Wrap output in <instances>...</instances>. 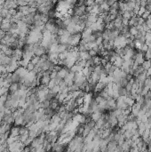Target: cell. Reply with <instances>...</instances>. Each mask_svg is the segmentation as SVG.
I'll return each instance as SVG.
<instances>
[{"mask_svg": "<svg viewBox=\"0 0 151 152\" xmlns=\"http://www.w3.org/2000/svg\"><path fill=\"white\" fill-rule=\"evenodd\" d=\"M92 130H93V129H91L90 127H88L87 125H85V127H84V131H83V134H82V136H83L84 138L86 137L87 135L90 134L91 132H92Z\"/></svg>", "mask_w": 151, "mask_h": 152, "instance_id": "2", "label": "cell"}, {"mask_svg": "<svg viewBox=\"0 0 151 152\" xmlns=\"http://www.w3.org/2000/svg\"><path fill=\"white\" fill-rule=\"evenodd\" d=\"M141 67L142 69H144L145 71H147L148 69H149L151 68V64H150V61H145L143 63L141 64Z\"/></svg>", "mask_w": 151, "mask_h": 152, "instance_id": "3", "label": "cell"}, {"mask_svg": "<svg viewBox=\"0 0 151 152\" xmlns=\"http://www.w3.org/2000/svg\"><path fill=\"white\" fill-rule=\"evenodd\" d=\"M88 54H89V55H90L91 58H94V57L98 56V53L93 49L89 50V51H88Z\"/></svg>", "mask_w": 151, "mask_h": 152, "instance_id": "4", "label": "cell"}, {"mask_svg": "<svg viewBox=\"0 0 151 152\" xmlns=\"http://www.w3.org/2000/svg\"><path fill=\"white\" fill-rule=\"evenodd\" d=\"M101 117H102V114L101 113H100V112H94V113H93L92 115H91V119H93L94 122H97L98 120H100V118H101Z\"/></svg>", "mask_w": 151, "mask_h": 152, "instance_id": "1", "label": "cell"}, {"mask_svg": "<svg viewBox=\"0 0 151 152\" xmlns=\"http://www.w3.org/2000/svg\"><path fill=\"white\" fill-rule=\"evenodd\" d=\"M125 78L127 79V81L130 82L131 80H132V79H133L134 77H133V76H132V75L131 73H127L126 76H125Z\"/></svg>", "mask_w": 151, "mask_h": 152, "instance_id": "5", "label": "cell"}]
</instances>
